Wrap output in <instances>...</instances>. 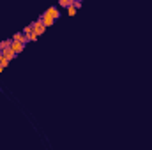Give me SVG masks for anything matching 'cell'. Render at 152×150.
<instances>
[{
	"label": "cell",
	"mask_w": 152,
	"mask_h": 150,
	"mask_svg": "<svg viewBox=\"0 0 152 150\" xmlns=\"http://www.w3.org/2000/svg\"><path fill=\"white\" fill-rule=\"evenodd\" d=\"M67 14H69V16H74V14H76V7H74L73 4L67 7Z\"/></svg>",
	"instance_id": "10"
},
{
	"label": "cell",
	"mask_w": 152,
	"mask_h": 150,
	"mask_svg": "<svg viewBox=\"0 0 152 150\" xmlns=\"http://www.w3.org/2000/svg\"><path fill=\"white\" fill-rule=\"evenodd\" d=\"M71 4H74V0H71Z\"/></svg>",
	"instance_id": "14"
},
{
	"label": "cell",
	"mask_w": 152,
	"mask_h": 150,
	"mask_svg": "<svg viewBox=\"0 0 152 150\" xmlns=\"http://www.w3.org/2000/svg\"><path fill=\"white\" fill-rule=\"evenodd\" d=\"M11 44H12V37H11V39H5V41H2V42H0V50L4 51V50H5L7 46H11Z\"/></svg>",
	"instance_id": "7"
},
{
	"label": "cell",
	"mask_w": 152,
	"mask_h": 150,
	"mask_svg": "<svg viewBox=\"0 0 152 150\" xmlns=\"http://www.w3.org/2000/svg\"><path fill=\"white\" fill-rule=\"evenodd\" d=\"M71 5V0H58V7H62V9H67Z\"/></svg>",
	"instance_id": "9"
},
{
	"label": "cell",
	"mask_w": 152,
	"mask_h": 150,
	"mask_svg": "<svg viewBox=\"0 0 152 150\" xmlns=\"http://www.w3.org/2000/svg\"><path fill=\"white\" fill-rule=\"evenodd\" d=\"M37 37H39V35H37V34H35L34 30H32L30 34H27V39H28V42H34V41H35Z\"/></svg>",
	"instance_id": "8"
},
{
	"label": "cell",
	"mask_w": 152,
	"mask_h": 150,
	"mask_svg": "<svg viewBox=\"0 0 152 150\" xmlns=\"http://www.w3.org/2000/svg\"><path fill=\"white\" fill-rule=\"evenodd\" d=\"M4 69H5V67H2V65H0V72H2V71H4Z\"/></svg>",
	"instance_id": "13"
},
{
	"label": "cell",
	"mask_w": 152,
	"mask_h": 150,
	"mask_svg": "<svg viewBox=\"0 0 152 150\" xmlns=\"http://www.w3.org/2000/svg\"><path fill=\"white\" fill-rule=\"evenodd\" d=\"M32 30H34V27H32V23H30V25H27V27H25V28H23V34H25V35H27V34H30V32H32Z\"/></svg>",
	"instance_id": "11"
},
{
	"label": "cell",
	"mask_w": 152,
	"mask_h": 150,
	"mask_svg": "<svg viewBox=\"0 0 152 150\" xmlns=\"http://www.w3.org/2000/svg\"><path fill=\"white\" fill-rule=\"evenodd\" d=\"M32 27H34V32H35L37 35H43V34H44V30H46V27L43 25V18H41V16L32 23Z\"/></svg>",
	"instance_id": "1"
},
{
	"label": "cell",
	"mask_w": 152,
	"mask_h": 150,
	"mask_svg": "<svg viewBox=\"0 0 152 150\" xmlns=\"http://www.w3.org/2000/svg\"><path fill=\"white\" fill-rule=\"evenodd\" d=\"M11 48H12V50L16 51V55H18L19 51H23L25 44H23V42H19V41H14V39H12V44H11Z\"/></svg>",
	"instance_id": "3"
},
{
	"label": "cell",
	"mask_w": 152,
	"mask_h": 150,
	"mask_svg": "<svg viewBox=\"0 0 152 150\" xmlns=\"http://www.w3.org/2000/svg\"><path fill=\"white\" fill-rule=\"evenodd\" d=\"M41 18H43V25H44L46 28H48V27H51V25L55 23V18H53V16H51V14H50L48 11H46V12H44V14H43Z\"/></svg>",
	"instance_id": "2"
},
{
	"label": "cell",
	"mask_w": 152,
	"mask_h": 150,
	"mask_svg": "<svg viewBox=\"0 0 152 150\" xmlns=\"http://www.w3.org/2000/svg\"><path fill=\"white\" fill-rule=\"evenodd\" d=\"M73 5H74L76 9H80V7H81V0H74V4H73Z\"/></svg>",
	"instance_id": "12"
},
{
	"label": "cell",
	"mask_w": 152,
	"mask_h": 150,
	"mask_svg": "<svg viewBox=\"0 0 152 150\" xmlns=\"http://www.w3.org/2000/svg\"><path fill=\"white\" fill-rule=\"evenodd\" d=\"M2 53H4V57H5V58H9V60H12V58L16 57V51H14V50H12L11 46H7V48H5V50L2 51Z\"/></svg>",
	"instance_id": "4"
},
{
	"label": "cell",
	"mask_w": 152,
	"mask_h": 150,
	"mask_svg": "<svg viewBox=\"0 0 152 150\" xmlns=\"http://www.w3.org/2000/svg\"><path fill=\"white\" fill-rule=\"evenodd\" d=\"M48 12H50L55 19H58V16H60V11H58L57 7H48Z\"/></svg>",
	"instance_id": "6"
},
{
	"label": "cell",
	"mask_w": 152,
	"mask_h": 150,
	"mask_svg": "<svg viewBox=\"0 0 152 150\" xmlns=\"http://www.w3.org/2000/svg\"><path fill=\"white\" fill-rule=\"evenodd\" d=\"M12 39H14V41H19V42H23V44H27V42H28V39H27V35H25L23 32L14 34V35H12Z\"/></svg>",
	"instance_id": "5"
}]
</instances>
